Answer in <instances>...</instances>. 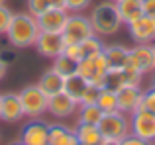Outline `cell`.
I'll return each instance as SVG.
<instances>
[{
    "mask_svg": "<svg viewBox=\"0 0 155 145\" xmlns=\"http://www.w3.org/2000/svg\"><path fill=\"white\" fill-rule=\"evenodd\" d=\"M39 34H41V30H39L38 18L28 12V14H14L12 16L6 37H8V43L14 45L16 49H24V47L35 45V39H38Z\"/></svg>",
    "mask_w": 155,
    "mask_h": 145,
    "instance_id": "6da1fadb",
    "label": "cell"
},
{
    "mask_svg": "<svg viewBox=\"0 0 155 145\" xmlns=\"http://www.w3.org/2000/svg\"><path fill=\"white\" fill-rule=\"evenodd\" d=\"M92 24V30H94L96 35H112L120 30L122 26V20H120V14L116 10V4L110 0V2H102L91 12L88 16Z\"/></svg>",
    "mask_w": 155,
    "mask_h": 145,
    "instance_id": "7a4b0ae2",
    "label": "cell"
},
{
    "mask_svg": "<svg viewBox=\"0 0 155 145\" xmlns=\"http://www.w3.org/2000/svg\"><path fill=\"white\" fill-rule=\"evenodd\" d=\"M108 61H106L104 53L92 55V57H84L77 63V75H81L84 80H88V84L96 88L106 86V72H108Z\"/></svg>",
    "mask_w": 155,
    "mask_h": 145,
    "instance_id": "3957f363",
    "label": "cell"
},
{
    "mask_svg": "<svg viewBox=\"0 0 155 145\" xmlns=\"http://www.w3.org/2000/svg\"><path fill=\"white\" fill-rule=\"evenodd\" d=\"M98 130L102 134V139L120 143L126 135H130V120L126 118L124 112H108L98 122Z\"/></svg>",
    "mask_w": 155,
    "mask_h": 145,
    "instance_id": "277c9868",
    "label": "cell"
},
{
    "mask_svg": "<svg viewBox=\"0 0 155 145\" xmlns=\"http://www.w3.org/2000/svg\"><path fill=\"white\" fill-rule=\"evenodd\" d=\"M18 94H20V100H22L24 116H28V118H39V116H43L47 112L49 96H47L38 84L24 86Z\"/></svg>",
    "mask_w": 155,
    "mask_h": 145,
    "instance_id": "5b68a950",
    "label": "cell"
},
{
    "mask_svg": "<svg viewBox=\"0 0 155 145\" xmlns=\"http://www.w3.org/2000/svg\"><path fill=\"white\" fill-rule=\"evenodd\" d=\"M91 35H94V30H92V24L87 16L69 14L67 26H65V30H63L65 45H67V43H83L84 39H88Z\"/></svg>",
    "mask_w": 155,
    "mask_h": 145,
    "instance_id": "8992f818",
    "label": "cell"
},
{
    "mask_svg": "<svg viewBox=\"0 0 155 145\" xmlns=\"http://www.w3.org/2000/svg\"><path fill=\"white\" fill-rule=\"evenodd\" d=\"M130 134L145 139V141H155V114L145 108H140L132 114L130 120Z\"/></svg>",
    "mask_w": 155,
    "mask_h": 145,
    "instance_id": "52a82bcc",
    "label": "cell"
},
{
    "mask_svg": "<svg viewBox=\"0 0 155 145\" xmlns=\"http://www.w3.org/2000/svg\"><path fill=\"white\" fill-rule=\"evenodd\" d=\"M126 65L136 67L141 75H147V72L155 71V57H153L151 43H136V47L130 49V55H128Z\"/></svg>",
    "mask_w": 155,
    "mask_h": 145,
    "instance_id": "ba28073f",
    "label": "cell"
},
{
    "mask_svg": "<svg viewBox=\"0 0 155 145\" xmlns=\"http://www.w3.org/2000/svg\"><path fill=\"white\" fill-rule=\"evenodd\" d=\"M20 141L26 145H49V124L39 118H31L24 126Z\"/></svg>",
    "mask_w": 155,
    "mask_h": 145,
    "instance_id": "9c48e42d",
    "label": "cell"
},
{
    "mask_svg": "<svg viewBox=\"0 0 155 145\" xmlns=\"http://www.w3.org/2000/svg\"><path fill=\"white\" fill-rule=\"evenodd\" d=\"M35 49L39 51V55L43 57L55 59L57 55L63 53L65 49V39L63 34H55V31H41L35 39Z\"/></svg>",
    "mask_w": 155,
    "mask_h": 145,
    "instance_id": "30bf717a",
    "label": "cell"
},
{
    "mask_svg": "<svg viewBox=\"0 0 155 145\" xmlns=\"http://www.w3.org/2000/svg\"><path fill=\"white\" fill-rule=\"evenodd\" d=\"M130 35L136 43H153L155 41V16H140L136 22L128 24Z\"/></svg>",
    "mask_w": 155,
    "mask_h": 145,
    "instance_id": "8fae6325",
    "label": "cell"
},
{
    "mask_svg": "<svg viewBox=\"0 0 155 145\" xmlns=\"http://www.w3.org/2000/svg\"><path fill=\"white\" fill-rule=\"evenodd\" d=\"M118 96V110L124 112V114H134L136 110H140L141 106V98H143V90L140 86H122L120 90L116 92Z\"/></svg>",
    "mask_w": 155,
    "mask_h": 145,
    "instance_id": "7c38bea8",
    "label": "cell"
},
{
    "mask_svg": "<svg viewBox=\"0 0 155 145\" xmlns=\"http://www.w3.org/2000/svg\"><path fill=\"white\" fill-rule=\"evenodd\" d=\"M69 20V12L61 10V8H47L41 16H38V24L41 31H55V34H63L65 26Z\"/></svg>",
    "mask_w": 155,
    "mask_h": 145,
    "instance_id": "4fadbf2b",
    "label": "cell"
},
{
    "mask_svg": "<svg viewBox=\"0 0 155 145\" xmlns=\"http://www.w3.org/2000/svg\"><path fill=\"white\" fill-rule=\"evenodd\" d=\"M24 118V108H22V100L20 94L8 92L2 94V102H0V120L6 124H16Z\"/></svg>",
    "mask_w": 155,
    "mask_h": 145,
    "instance_id": "5bb4252c",
    "label": "cell"
},
{
    "mask_svg": "<svg viewBox=\"0 0 155 145\" xmlns=\"http://www.w3.org/2000/svg\"><path fill=\"white\" fill-rule=\"evenodd\" d=\"M77 108H79V102L73 100L65 90L49 96V102H47V110L55 118H69L73 112H77Z\"/></svg>",
    "mask_w": 155,
    "mask_h": 145,
    "instance_id": "9a60e30c",
    "label": "cell"
},
{
    "mask_svg": "<svg viewBox=\"0 0 155 145\" xmlns=\"http://www.w3.org/2000/svg\"><path fill=\"white\" fill-rule=\"evenodd\" d=\"M116 4V10L120 14L122 24H132L136 22L140 16H143V10H141V0H114Z\"/></svg>",
    "mask_w": 155,
    "mask_h": 145,
    "instance_id": "2e32d148",
    "label": "cell"
},
{
    "mask_svg": "<svg viewBox=\"0 0 155 145\" xmlns=\"http://www.w3.org/2000/svg\"><path fill=\"white\" fill-rule=\"evenodd\" d=\"M38 86L41 88L47 96H53V94H57V92L63 90V86H65V76H61L55 69H49V71H45L41 75Z\"/></svg>",
    "mask_w": 155,
    "mask_h": 145,
    "instance_id": "e0dca14e",
    "label": "cell"
},
{
    "mask_svg": "<svg viewBox=\"0 0 155 145\" xmlns=\"http://www.w3.org/2000/svg\"><path fill=\"white\" fill-rule=\"evenodd\" d=\"M75 137H77V143H83V145L102 143V134H100L98 126H92V124H79L75 130Z\"/></svg>",
    "mask_w": 155,
    "mask_h": 145,
    "instance_id": "ac0fdd59",
    "label": "cell"
},
{
    "mask_svg": "<svg viewBox=\"0 0 155 145\" xmlns=\"http://www.w3.org/2000/svg\"><path fill=\"white\" fill-rule=\"evenodd\" d=\"M104 57L108 61V67H114V69H122L128 61V55H130V49L124 45H104Z\"/></svg>",
    "mask_w": 155,
    "mask_h": 145,
    "instance_id": "d6986e66",
    "label": "cell"
},
{
    "mask_svg": "<svg viewBox=\"0 0 155 145\" xmlns=\"http://www.w3.org/2000/svg\"><path fill=\"white\" fill-rule=\"evenodd\" d=\"M77 143L75 130H69L67 126H49V145H69Z\"/></svg>",
    "mask_w": 155,
    "mask_h": 145,
    "instance_id": "ffe728a7",
    "label": "cell"
},
{
    "mask_svg": "<svg viewBox=\"0 0 155 145\" xmlns=\"http://www.w3.org/2000/svg\"><path fill=\"white\" fill-rule=\"evenodd\" d=\"M87 86H88V80H84L81 75H71V76H67L65 79V86H63V90L67 92L69 96H71L73 100H77V102H81V98H83V94H84V90H87Z\"/></svg>",
    "mask_w": 155,
    "mask_h": 145,
    "instance_id": "44dd1931",
    "label": "cell"
},
{
    "mask_svg": "<svg viewBox=\"0 0 155 145\" xmlns=\"http://www.w3.org/2000/svg\"><path fill=\"white\" fill-rule=\"evenodd\" d=\"M96 106H98L104 114H108V112H118V96H116V92L110 90V88H100Z\"/></svg>",
    "mask_w": 155,
    "mask_h": 145,
    "instance_id": "7402d4cb",
    "label": "cell"
},
{
    "mask_svg": "<svg viewBox=\"0 0 155 145\" xmlns=\"http://www.w3.org/2000/svg\"><path fill=\"white\" fill-rule=\"evenodd\" d=\"M104 112L100 110L96 104H88V106H81L79 112V124H92V126H98V122L102 120Z\"/></svg>",
    "mask_w": 155,
    "mask_h": 145,
    "instance_id": "603a6c76",
    "label": "cell"
},
{
    "mask_svg": "<svg viewBox=\"0 0 155 145\" xmlns=\"http://www.w3.org/2000/svg\"><path fill=\"white\" fill-rule=\"evenodd\" d=\"M122 86H128V79H126L124 69H114V67H110L108 72H106V86L104 88H110V90L118 92Z\"/></svg>",
    "mask_w": 155,
    "mask_h": 145,
    "instance_id": "cb8c5ba5",
    "label": "cell"
},
{
    "mask_svg": "<svg viewBox=\"0 0 155 145\" xmlns=\"http://www.w3.org/2000/svg\"><path fill=\"white\" fill-rule=\"evenodd\" d=\"M51 69H55L57 72H59L61 76H71V75H75V71H77V63L75 61H71L69 57H65L63 53L61 55H57L55 59H53V67Z\"/></svg>",
    "mask_w": 155,
    "mask_h": 145,
    "instance_id": "d4e9b609",
    "label": "cell"
},
{
    "mask_svg": "<svg viewBox=\"0 0 155 145\" xmlns=\"http://www.w3.org/2000/svg\"><path fill=\"white\" fill-rule=\"evenodd\" d=\"M81 47H83L84 57H92V55H98V53H102V51H104V43L100 41V37L96 34L91 35L88 39H84V41L81 43Z\"/></svg>",
    "mask_w": 155,
    "mask_h": 145,
    "instance_id": "484cf974",
    "label": "cell"
},
{
    "mask_svg": "<svg viewBox=\"0 0 155 145\" xmlns=\"http://www.w3.org/2000/svg\"><path fill=\"white\" fill-rule=\"evenodd\" d=\"M63 55L65 57H69L71 61L79 63L81 59H84V53H83V47H81V43H67L63 49Z\"/></svg>",
    "mask_w": 155,
    "mask_h": 145,
    "instance_id": "4316f807",
    "label": "cell"
},
{
    "mask_svg": "<svg viewBox=\"0 0 155 145\" xmlns=\"http://www.w3.org/2000/svg\"><path fill=\"white\" fill-rule=\"evenodd\" d=\"M12 16H14V12H12L6 4H2V6H0V35L2 34L6 35L8 27H10V22H12Z\"/></svg>",
    "mask_w": 155,
    "mask_h": 145,
    "instance_id": "83f0119b",
    "label": "cell"
},
{
    "mask_svg": "<svg viewBox=\"0 0 155 145\" xmlns=\"http://www.w3.org/2000/svg\"><path fill=\"white\" fill-rule=\"evenodd\" d=\"M98 92H100V88H96V86H92V84H88L87 90H84V94H83V98H81V102H79V106L96 104V100H98Z\"/></svg>",
    "mask_w": 155,
    "mask_h": 145,
    "instance_id": "f1b7e54d",
    "label": "cell"
},
{
    "mask_svg": "<svg viewBox=\"0 0 155 145\" xmlns=\"http://www.w3.org/2000/svg\"><path fill=\"white\" fill-rule=\"evenodd\" d=\"M49 8V2L47 0H28V12H30L31 16H41L43 12Z\"/></svg>",
    "mask_w": 155,
    "mask_h": 145,
    "instance_id": "f546056e",
    "label": "cell"
},
{
    "mask_svg": "<svg viewBox=\"0 0 155 145\" xmlns=\"http://www.w3.org/2000/svg\"><path fill=\"white\" fill-rule=\"evenodd\" d=\"M141 106H143L145 110H149V112H153V114H155V84H153L151 88H147V90H143Z\"/></svg>",
    "mask_w": 155,
    "mask_h": 145,
    "instance_id": "4dcf8cb0",
    "label": "cell"
},
{
    "mask_svg": "<svg viewBox=\"0 0 155 145\" xmlns=\"http://www.w3.org/2000/svg\"><path fill=\"white\" fill-rule=\"evenodd\" d=\"M92 0H67V12H73V14H79V12L87 10L91 6Z\"/></svg>",
    "mask_w": 155,
    "mask_h": 145,
    "instance_id": "1f68e13d",
    "label": "cell"
},
{
    "mask_svg": "<svg viewBox=\"0 0 155 145\" xmlns=\"http://www.w3.org/2000/svg\"><path fill=\"white\" fill-rule=\"evenodd\" d=\"M120 145H151V143L145 141V139H141V137H137V135H134V134H130L120 141Z\"/></svg>",
    "mask_w": 155,
    "mask_h": 145,
    "instance_id": "d6a6232c",
    "label": "cell"
},
{
    "mask_svg": "<svg viewBox=\"0 0 155 145\" xmlns=\"http://www.w3.org/2000/svg\"><path fill=\"white\" fill-rule=\"evenodd\" d=\"M141 10L145 16H155V0H141Z\"/></svg>",
    "mask_w": 155,
    "mask_h": 145,
    "instance_id": "836d02e7",
    "label": "cell"
},
{
    "mask_svg": "<svg viewBox=\"0 0 155 145\" xmlns=\"http://www.w3.org/2000/svg\"><path fill=\"white\" fill-rule=\"evenodd\" d=\"M49 8H61V10H67V0H47Z\"/></svg>",
    "mask_w": 155,
    "mask_h": 145,
    "instance_id": "e575fe53",
    "label": "cell"
},
{
    "mask_svg": "<svg viewBox=\"0 0 155 145\" xmlns=\"http://www.w3.org/2000/svg\"><path fill=\"white\" fill-rule=\"evenodd\" d=\"M4 75H6V63H4V59L0 57V80L4 79Z\"/></svg>",
    "mask_w": 155,
    "mask_h": 145,
    "instance_id": "d590c367",
    "label": "cell"
},
{
    "mask_svg": "<svg viewBox=\"0 0 155 145\" xmlns=\"http://www.w3.org/2000/svg\"><path fill=\"white\" fill-rule=\"evenodd\" d=\"M100 145H120L118 141H108V139H102V143Z\"/></svg>",
    "mask_w": 155,
    "mask_h": 145,
    "instance_id": "8d00e7d4",
    "label": "cell"
},
{
    "mask_svg": "<svg viewBox=\"0 0 155 145\" xmlns=\"http://www.w3.org/2000/svg\"><path fill=\"white\" fill-rule=\"evenodd\" d=\"M12 145H26V143H22V141H16V143H12Z\"/></svg>",
    "mask_w": 155,
    "mask_h": 145,
    "instance_id": "74e56055",
    "label": "cell"
},
{
    "mask_svg": "<svg viewBox=\"0 0 155 145\" xmlns=\"http://www.w3.org/2000/svg\"><path fill=\"white\" fill-rule=\"evenodd\" d=\"M151 47H153V57H155V41L151 43Z\"/></svg>",
    "mask_w": 155,
    "mask_h": 145,
    "instance_id": "f35d334b",
    "label": "cell"
},
{
    "mask_svg": "<svg viewBox=\"0 0 155 145\" xmlns=\"http://www.w3.org/2000/svg\"><path fill=\"white\" fill-rule=\"evenodd\" d=\"M4 2H6V0H0V6H2V4H4Z\"/></svg>",
    "mask_w": 155,
    "mask_h": 145,
    "instance_id": "ab89813d",
    "label": "cell"
},
{
    "mask_svg": "<svg viewBox=\"0 0 155 145\" xmlns=\"http://www.w3.org/2000/svg\"><path fill=\"white\" fill-rule=\"evenodd\" d=\"M0 102H2V94H0Z\"/></svg>",
    "mask_w": 155,
    "mask_h": 145,
    "instance_id": "60d3db41",
    "label": "cell"
},
{
    "mask_svg": "<svg viewBox=\"0 0 155 145\" xmlns=\"http://www.w3.org/2000/svg\"><path fill=\"white\" fill-rule=\"evenodd\" d=\"M75 145H83V143H75Z\"/></svg>",
    "mask_w": 155,
    "mask_h": 145,
    "instance_id": "b9f144b4",
    "label": "cell"
},
{
    "mask_svg": "<svg viewBox=\"0 0 155 145\" xmlns=\"http://www.w3.org/2000/svg\"><path fill=\"white\" fill-rule=\"evenodd\" d=\"M153 84H155V76H153Z\"/></svg>",
    "mask_w": 155,
    "mask_h": 145,
    "instance_id": "7bdbcfd3",
    "label": "cell"
},
{
    "mask_svg": "<svg viewBox=\"0 0 155 145\" xmlns=\"http://www.w3.org/2000/svg\"><path fill=\"white\" fill-rule=\"evenodd\" d=\"M151 145H155V141H151Z\"/></svg>",
    "mask_w": 155,
    "mask_h": 145,
    "instance_id": "ee69618b",
    "label": "cell"
},
{
    "mask_svg": "<svg viewBox=\"0 0 155 145\" xmlns=\"http://www.w3.org/2000/svg\"><path fill=\"white\" fill-rule=\"evenodd\" d=\"M69 145H71V143H69ZM73 145H75V143H73Z\"/></svg>",
    "mask_w": 155,
    "mask_h": 145,
    "instance_id": "f6af8a7d",
    "label": "cell"
},
{
    "mask_svg": "<svg viewBox=\"0 0 155 145\" xmlns=\"http://www.w3.org/2000/svg\"><path fill=\"white\" fill-rule=\"evenodd\" d=\"M112 2H114V0H112Z\"/></svg>",
    "mask_w": 155,
    "mask_h": 145,
    "instance_id": "bcb514c9",
    "label": "cell"
}]
</instances>
